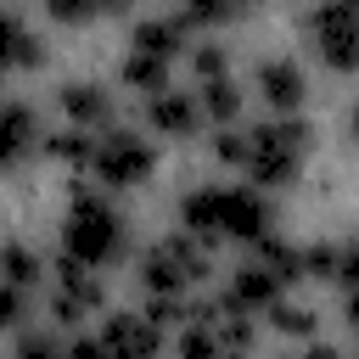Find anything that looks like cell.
<instances>
[{"label": "cell", "instance_id": "cell-12", "mask_svg": "<svg viewBox=\"0 0 359 359\" xmlns=\"http://www.w3.org/2000/svg\"><path fill=\"white\" fill-rule=\"evenodd\" d=\"M146 123H151L157 135H168V140H191V135L202 129L196 95H191V90H180V84H168V90H157V95H146Z\"/></svg>", "mask_w": 359, "mask_h": 359}, {"label": "cell", "instance_id": "cell-4", "mask_svg": "<svg viewBox=\"0 0 359 359\" xmlns=\"http://www.w3.org/2000/svg\"><path fill=\"white\" fill-rule=\"evenodd\" d=\"M84 174H95L101 191H135V185H146V180L157 174V146H151L146 135L112 123V129H101V135L90 140Z\"/></svg>", "mask_w": 359, "mask_h": 359}, {"label": "cell", "instance_id": "cell-16", "mask_svg": "<svg viewBox=\"0 0 359 359\" xmlns=\"http://www.w3.org/2000/svg\"><path fill=\"white\" fill-rule=\"evenodd\" d=\"M45 252L39 247H28V241H6L0 247V286H11V292H34V286H45Z\"/></svg>", "mask_w": 359, "mask_h": 359}, {"label": "cell", "instance_id": "cell-5", "mask_svg": "<svg viewBox=\"0 0 359 359\" xmlns=\"http://www.w3.org/2000/svg\"><path fill=\"white\" fill-rule=\"evenodd\" d=\"M303 34H309L314 56L331 73H353V62H359V11L348 0H325V6L303 11Z\"/></svg>", "mask_w": 359, "mask_h": 359}, {"label": "cell", "instance_id": "cell-21", "mask_svg": "<svg viewBox=\"0 0 359 359\" xmlns=\"http://www.w3.org/2000/svg\"><path fill=\"white\" fill-rule=\"evenodd\" d=\"M163 247H168V258L180 264V275H185V286H196V280H208L213 275V247H202V241H191V236H163Z\"/></svg>", "mask_w": 359, "mask_h": 359}, {"label": "cell", "instance_id": "cell-9", "mask_svg": "<svg viewBox=\"0 0 359 359\" xmlns=\"http://www.w3.org/2000/svg\"><path fill=\"white\" fill-rule=\"evenodd\" d=\"M56 107H62L67 129H79V135L112 129V90L95 84V79H67V84L56 90Z\"/></svg>", "mask_w": 359, "mask_h": 359}, {"label": "cell", "instance_id": "cell-2", "mask_svg": "<svg viewBox=\"0 0 359 359\" xmlns=\"http://www.w3.org/2000/svg\"><path fill=\"white\" fill-rule=\"evenodd\" d=\"M62 258L79 269H112L129 258V224L118 213V202L95 185H73L67 219H62Z\"/></svg>", "mask_w": 359, "mask_h": 359}, {"label": "cell", "instance_id": "cell-25", "mask_svg": "<svg viewBox=\"0 0 359 359\" xmlns=\"http://www.w3.org/2000/svg\"><path fill=\"white\" fill-rule=\"evenodd\" d=\"M213 157H219L224 168H241V163H247V129H241V123L219 129V135H213Z\"/></svg>", "mask_w": 359, "mask_h": 359}, {"label": "cell", "instance_id": "cell-22", "mask_svg": "<svg viewBox=\"0 0 359 359\" xmlns=\"http://www.w3.org/2000/svg\"><path fill=\"white\" fill-rule=\"evenodd\" d=\"M264 320H269V331H280V337H314V331H320V314H314L309 303H297V297H275V303L264 309Z\"/></svg>", "mask_w": 359, "mask_h": 359}, {"label": "cell", "instance_id": "cell-7", "mask_svg": "<svg viewBox=\"0 0 359 359\" xmlns=\"http://www.w3.org/2000/svg\"><path fill=\"white\" fill-rule=\"evenodd\" d=\"M252 84H258L269 118H297V107H303V95H309V73H303V62H292V56H264L258 73H252Z\"/></svg>", "mask_w": 359, "mask_h": 359}, {"label": "cell", "instance_id": "cell-11", "mask_svg": "<svg viewBox=\"0 0 359 359\" xmlns=\"http://www.w3.org/2000/svg\"><path fill=\"white\" fill-rule=\"evenodd\" d=\"M297 264H303V280H331L342 297H348L353 280H359V252H353V241H309V247H297Z\"/></svg>", "mask_w": 359, "mask_h": 359}, {"label": "cell", "instance_id": "cell-28", "mask_svg": "<svg viewBox=\"0 0 359 359\" xmlns=\"http://www.w3.org/2000/svg\"><path fill=\"white\" fill-rule=\"evenodd\" d=\"M50 17H56V22H90V17H101V6H90V0H84V6L56 0V6H50Z\"/></svg>", "mask_w": 359, "mask_h": 359}, {"label": "cell", "instance_id": "cell-8", "mask_svg": "<svg viewBox=\"0 0 359 359\" xmlns=\"http://www.w3.org/2000/svg\"><path fill=\"white\" fill-rule=\"evenodd\" d=\"M95 342L107 348V359H163V331H157L140 309L107 314V325H101Z\"/></svg>", "mask_w": 359, "mask_h": 359}, {"label": "cell", "instance_id": "cell-15", "mask_svg": "<svg viewBox=\"0 0 359 359\" xmlns=\"http://www.w3.org/2000/svg\"><path fill=\"white\" fill-rule=\"evenodd\" d=\"M275 297H286V292H280V286H275V280H269V275H264L258 264H241V269L230 275V286H224V297H219V303L252 320V314H264V309H269Z\"/></svg>", "mask_w": 359, "mask_h": 359}, {"label": "cell", "instance_id": "cell-24", "mask_svg": "<svg viewBox=\"0 0 359 359\" xmlns=\"http://www.w3.org/2000/svg\"><path fill=\"white\" fill-rule=\"evenodd\" d=\"M185 62H191V79H196V84L224 79V73H230V45H224V39H196V45L185 50Z\"/></svg>", "mask_w": 359, "mask_h": 359}, {"label": "cell", "instance_id": "cell-30", "mask_svg": "<svg viewBox=\"0 0 359 359\" xmlns=\"http://www.w3.org/2000/svg\"><path fill=\"white\" fill-rule=\"evenodd\" d=\"M297 359H348V353H342V348H331V342H314V348H303Z\"/></svg>", "mask_w": 359, "mask_h": 359}, {"label": "cell", "instance_id": "cell-13", "mask_svg": "<svg viewBox=\"0 0 359 359\" xmlns=\"http://www.w3.org/2000/svg\"><path fill=\"white\" fill-rule=\"evenodd\" d=\"M129 50H140V56H157V62H180L185 50H191V34L180 28V17L174 11H163V17H140L135 28H129Z\"/></svg>", "mask_w": 359, "mask_h": 359}, {"label": "cell", "instance_id": "cell-27", "mask_svg": "<svg viewBox=\"0 0 359 359\" xmlns=\"http://www.w3.org/2000/svg\"><path fill=\"white\" fill-rule=\"evenodd\" d=\"M22 314H28V297H22V292H11V286H0V331H17V325H22Z\"/></svg>", "mask_w": 359, "mask_h": 359}, {"label": "cell", "instance_id": "cell-6", "mask_svg": "<svg viewBox=\"0 0 359 359\" xmlns=\"http://www.w3.org/2000/svg\"><path fill=\"white\" fill-rule=\"evenodd\" d=\"M101 309H107L101 275H90V269L56 258V264H50V314H56V325H84V320L101 314Z\"/></svg>", "mask_w": 359, "mask_h": 359}, {"label": "cell", "instance_id": "cell-17", "mask_svg": "<svg viewBox=\"0 0 359 359\" xmlns=\"http://www.w3.org/2000/svg\"><path fill=\"white\" fill-rule=\"evenodd\" d=\"M191 95H196V112H202V123H213V129H230L236 118H241V84L224 73V79H208V84H191Z\"/></svg>", "mask_w": 359, "mask_h": 359}, {"label": "cell", "instance_id": "cell-1", "mask_svg": "<svg viewBox=\"0 0 359 359\" xmlns=\"http://www.w3.org/2000/svg\"><path fill=\"white\" fill-rule=\"evenodd\" d=\"M180 236L213 247V241H247L258 247L275 236V202L252 185H196L180 196Z\"/></svg>", "mask_w": 359, "mask_h": 359}, {"label": "cell", "instance_id": "cell-14", "mask_svg": "<svg viewBox=\"0 0 359 359\" xmlns=\"http://www.w3.org/2000/svg\"><path fill=\"white\" fill-rule=\"evenodd\" d=\"M39 62H45V45L28 28V17L11 11V6H0V79L17 73V67H39Z\"/></svg>", "mask_w": 359, "mask_h": 359}, {"label": "cell", "instance_id": "cell-3", "mask_svg": "<svg viewBox=\"0 0 359 359\" xmlns=\"http://www.w3.org/2000/svg\"><path fill=\"white\" fill-rule=\"evenodd\" d=\"M309 151H314V129L303 118H264V123L247 129V163L241 168H247L252 191L269 196V191H280L303 174Z\"/></svg>", "mask_w": 359, "mask_h": 359}, {"label": "cell", "instance_id": "cell-20", "mask_svg": "<svg viewBox=\"0 0 359 359\" xmlns=\"http://www.w3.org/2000/svg\"><path fill=\"white\" fill-rule=\"evenodd\" d=\"M168 73H174L168 62H157V56H140V50H123V67H118V79H123L129 90H140V95H157V90H168V84H174Z\"/></svg>", "mask_w": 359, "mask_h": 359}, {"label": "cell", "instance_id": "cell-29", "mask_svg": "<svg viewBox=\"0 0 359 359\" xmlns=\"http://www.w3.org/2000/svg\"><path fill=\"white\" fill-rule=\"evenodd\" d=\"M62 359H107V348H101L95 337H73V342L62 348Z\"/></svg>", "mask_w": 359, "mask_h": 359}, {"label": "cell", "instance_id": "cell-23", "mask_svg": "<svg viewBox=\"0 0 359 359\" xmlns=\"http://www.w3.org/2000/svg\"><path fill=\"white\" fill-rule=\"evenodd\" d=\"M39 151L50 157V163H62V168H84L90 163V135H79V129H45V140H39Z\"/></svg>", "mask_w": 359, "mask_h": 359}, {"label": "cell", "instance_id": "cell-18", "mask_svg": "<svg viewBox=\"0 0 359 359\" xmlns=\"http://www.w3.org/2000/svg\"><path fill=\"white\" fill-rule=\"evenodd\" d=\"M252 264H258V269H264V275H269L280 292L303 280V264H297V241H286L280 230H275V236H264V241L252 247Z\"/></svg>", "mask_w": 359, "mask_h": 359}, {"label": "cell", "instance_id": "cell-26", "mask_svg": "<svg viewBox=\"0 0 359 359\" xmlns=\"http://www.w3.org/2000/svg\"><path fill=\"white\" fill-rule=\"evenodd\" d=\"M11 359H62V342H56L45 325H34V331L17 337V353H11Z\"/></svg>", "mask_w": 359, "mask_h": 359}, {"label": "cell", "instance_id": "cell-19", "mask_svg": "<svg viewBox=\"0 0 359 359\" xmlns=\"http://www.w3.org/2000/svg\"><path fill=\"white\" fill-rule=\"evenodd\" d=\"M140 286H146V297H185V275H180V264L168 258L163 241L146 247V258H140Z\"/></svg>", "mask_w": 359, "mask_h": 359}, {"label": "cell", "instance_id": "cell-10", "mask_svg": "<svg viewBox=\"0 0 359 359\" xmlns=\"http://www.w3.org/2000/svg\"><path fill=\"white\" fill-rule=\"evenodd\" d=\"M45 140V123L28 101L17 95H0V168H22Z\"/></svg>", "mask_w": 359, "mask_h": 359}]
</instances>
